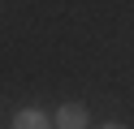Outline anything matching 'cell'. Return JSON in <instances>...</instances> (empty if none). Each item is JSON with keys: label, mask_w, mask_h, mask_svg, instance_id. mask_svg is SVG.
Wrapping results in <instances>:
<instances>
[{"label": "cell", "mask_w": 134, "mask_h": 129, "mask_svg": "<svg viewBox=\"0 0 134 129\" xmlns=\"http://www.w3.org/2000/svg\"><path fill=\"white\" fill-rule=\"evenodd\" d=\"M56 129H87V108L82 103H65L56 112Z\"/></svg>", "instance_id": "obj_1"}, {"label": "cell", "mask_w": 134, "mask_h": 129, "mask_svg": "<svg viewBox=\"0 0 134 129\" xmlns=\"http://www.w3.org/2000/svg\"><path fill=\"white\" fill-rule=\"evenodd\" d=\"M13 129H52V120H48L43 112H35V108H22L18 116H13Z\"/></svg>", "instance_id": "obj_2"}, {"label": "cell", "mask_w": 134, "mask_h": 129, "mask_svg": "<svg viewBox=\"0 0 134 129\" xmlns=\"http://www.w3.org/2000/svg\"><path fill=\"white\" fill-rule=\"evenodd\" d=\"M99 129H125V125H99Z\"/></svg>", "instance_id": "obj_3"}]
</instances>
